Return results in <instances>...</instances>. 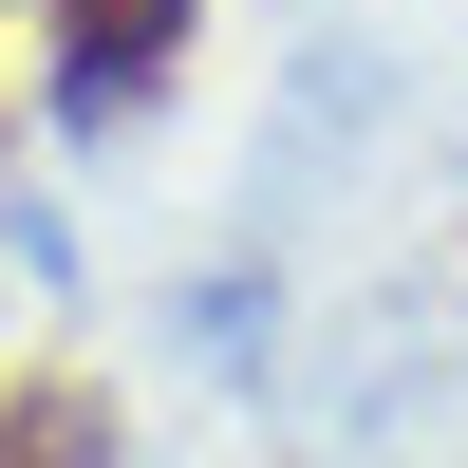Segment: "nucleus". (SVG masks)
Wrapping results in <instances>:
<instances>
[{"label": "nucleus", "instance_id": "2", "mask_svg": "<svg viewBox=\"0 0 468 468\" xmlns=\"http://www.w3.org/2000/svg\"><path fill=\"white\" fill-rule=\"evenodd\" d=\"M94 450H112L94 394H0V468H94Z\"/></svg>", "mask_w": 468, "mask_h": 468}, {"label": "nucleus", "instance_id": "1", "mask_svg": "<svg viewBox=\"0 0 468 468\" xmlns=\"http://www.w3.org/2000/svg\"><path fill=\"white\" fill-rule=\"evenodd\" d=\"M187 19H207V0H57V94L75 112H132L150 75L187 57Z\"/></svg>", "mask_w": 468, "mask_h": 468}]
</instances>
